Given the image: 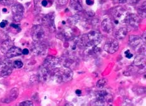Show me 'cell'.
Returning <instances> with one entry per match:
<instances>
[{"mask_svg": "<svg viewBox=\"0 0 146 106\" xmlns=\"http://www.w3.org/2000/svg\"><path fill=\"white\" fill-rule=\"evenodd\" d=\"M50 78L56 83L66 82L73 78V72L68 67H55L52 71Z\"/></svg>", "mask_w": 146, "mask_h": 106, "instance_id": "1", "label": "cell"}, {"mask_svg": "<svg viewBox=\"0 0 146 106\" xmlns=\"http://www.w3.org/2000/svg\"><path fill=\"white\" fill-rule=\"evenodd\" d=\"M0 3L3 5H8L10 2L9 1V0H0Z\"/></svg>", "mask_w": 146, "mask_h": 106, "instance_id": "29", "label": "cell"}, {"mask_svg": "<svg viewBox=\"0 0 146 106\" xmlns=\"http://www.w3.org/2000/svg\"><path fill=\"white\" fill-rule=\"evenodd\" d=\"M119 44L117 40L109 39L105 44L104 49L107 52L110 54H113L119 50Z\"/></svg>", "mask_w": 146, "mask_h": 106, "instance_id": "7", "label": "cell"}, {"mask_svg": "<svg viewBox=\"0 0 146 106\" xmlns=\"http://www.w3.org/2000/svg\"><path fill=\"white\" fill-rule=\"evenodd\" d=\"M113 25L112 20L110 18H107L102 21V29L106 33H111L113 31Z\"/></svg>", "mask_w": 146, "mask_h": 106, "instance_id": "11", "label": "cell"}, {"mask_svg": "<svg viewBox=\"0 0 146 106\" xmlns=\"http://www.w3.org/2000/svg\"><path fill=\"white\" fill-rule=\"evenodd\" d=\"M143 41L140 37L135 35H131L129 36V44L134 48H137L140 46Z\"/></svg>", "mask_w": 146, "mask_h": 106, "instance_id": "16", "label": "cell"}, {"mask_svg": "<svg viewBox=\"0 0 146 106\" xmlns=\"http://www.w3.org/2000/svg\"><path fill=\"white\" fill-rule=\"evenodd\" d=\"M42 5L44 7H45L47 5H48V1L47 0H43L42 1Z\"/></svg>", "mask_w": 146, "mask_h": 106, "instance_id": "33", "label": "cell"}, {"mask_svg": "<svg viewBox=\"0 0 146 106\" xmlns=\"http://www.w3.org/2000/svg\"><path fill=\"white\" fill-rule=\"evenodd\" d=\"M56 1L58 5H65L66 4V3L68 2V0H56Z\"/></svg>", "mask_w": 146, "mask_h": 106, "instance_id": "26", "label": "cell"}, {"mask_svg": "<svg viewBox=\"0 0 146 106\" xmlns=\"http://www.w3.org/2000/svg\"><path fill=\"white\" fill-rule=\"evenodd\" d=\"M52 69L48 67L43 64V66L41 67L39 73V78L40 80L43 81H46L50 79L51 77V73H52Z\"/></svg>", "mask_w": 146, "mask_h": 106, "instance_id": "10", "label": "cell"}, {"mask_svg": "<svg viewBox=\"0 0 146 106\" xmlns=\"http://www.w3.org/2000/svg\"><path fill=\"white\" fill-rule=\"evenodd\" d=\"M60 61L58 58L55 57H48L46 58L45 62H44V65L50 68L51 69H53L54 68H55L57 65L60 64Z\"/></svg>", "mask_w": 146, "mask_h": 106, "instance_id": "12", "label": "cell"}, {"mask_svg": "<svg viewBox=\"0 0 146 106\" xmlns=\"http://www.w3.org/2000/svg\"><path fill=\"white\" fill-rule=\"evenodd\" d=\"M6 54V57L8 58H13L20 56L22 54V51L20 48H18V47L13 46L8 50Z\"/></svg>", "mask_w": 146, "mask_h": 106, "instance_id": "13", "label": "cell"}, {"mask_svg": "<svg viewBox=\"0 0 146 106\" xmlns=\"http://www.w3.org/2000/svg\"><path fill=\"white\" fill-rule=\"evenodd\" d=\"M94 3V0H86V3L88 5H92Z\"/></svg>", "mask_w": 146, "mask_h": 106, "instance_id": "31", "label": "cell"}, {"mask_svg": "<svg viewBox=\"0 0 146 106\" xmlns=\"http://www.w3.org/2000/svg\"><path fill=\"white\" fill-rule=\"evenodd\" d=\"M144 39V42H145V33H144V37H143V38H142V39Z\"/></svg>", "mask_w": 146, "mask_h": 106, "instance_id": "37", "label": "cell"}, {"mask_svg": "<svg viewBox=\"0 0 146 106\" xmlns=\"http://www.w3.org/2000/svg\"><path fill=\"white\" fill-rule=\"evenodd\" d=\"M11 47H13V43L10 40H5L1 44V46H0V49L1 51L5 54L7 52L8 50L10 49Z\"/></svg>", "mask_w": 146, "mask_h": 106, "instance_id": "18", "label": "cell"}, {"mask_svg": "<svg viewBox=\"0 0 146 106\" xmlns=\"http://www.w3.org/2000/svg\"><path fill=\"white\" fill-rule=\"evenodd\" d=\"M42 23L45 25V26H48L49 28H54L55 29V25H54L53 21H52V17H50L48 15H45L42 19Z\"/></svg>", "mask_w": 146, "mask_h": 106, "instance_id": "19", "label": "cell"}, {"mask_svg": "<svg viewBox=\"0 0 146 106\" xmlns=\"http://www.w3.org/2000/svg\"><path fill=\"white\" fill-rule=\"evenodd\" d=\"M127 0H113V1L117 4H124Z\"/></svg>", "mask_w": 146, "mask_h": 106, "instance_id": "28", "label": "cell"}, {"mask_svg": "<svg viewBox=\"0 0 146 106\" xmlns=\"http://www.w3.org/2000/svg\"><path fill=\"white\" fill-rule=\"evenodd\" d=\"M8 22L6 21H3L1 23H0V27L2 28L5 27V26H6V24H7Z\"/></svg>", "mask_w": 146, "mask_h": 106, "instance_id": "30", "label": "cell"}, {"mask_svg": "<svg viewBox=\"0 0 146 106\" xmlns=\"http://www.w3.org/2000/svg\"><path fill=\"white\" fill-rule=\"evenodd\" d=\"M70 6L75 12H80L83 9L82 0H70Z\"/></svg>", "mask_w": 146, "mask_h": 106, "instance_id": "14", "label": "cell"}, {"mask_svg": "<svg viewBox=\"0 0 146 106\" xmlns=\"http://www.w3.org/2000/svg\"><path fill=\"white\" fill-rule=\"evenodd\" d=\"M3 11H4V12H6V11H7V9H6V8H4L3 9Z\"/></svg>", "mask_w": 146, "mask_h": 106, "instance_id": "38", "label": "cell"}, {"mask_svg": "<svg viewBox=\"0 0 146 106\" xmlns=\"http://www.w3.org/2000/svg\"><path fill=\"white\" fill-rule=\"evenodd\" d=\"M33 105V102L31 101H29L22 102L21 103H20V105H22V106H31Z\"/></svg>", "mask_w": 146, "mask_h": 106, "instance_id": "25", "label": "cell"}, {"mask_svg": "<svg viewBox=\"0 0 146 106\" xmlns=\"http://www.w3.org/2000/svg\"><path fill=\"white\" fill-rule=\"evenodd\" d=\"M11 27H13L14 28H16V29H17V28L19 27L18 25L15 24H11Z\"/></svg>", "mask_w": 146, "mask_h": 106, "instance_id": "34", "label": "cell"}, {"mask_svg": "<svg viewBox=\"0 0 146 106\" xmlns=\"http://www.w3.org/2000/svg\"><path fill=\"white\" fill-rule=\"evenodd\" d=\"M18 96V89L17 88L13 89L10 91L9 96L6 99L5 102L9 103V102L14 101L15 99H17Z\"/></svg>", "mask_w": 146, "mask_h": 106, "instance_id": "20", "label": "cell"}, {"mask_svg": "<svg viewBox=\"0 0 146 106\" xmlns=\"http://www.w3.org/2000/svg\"><path fill=\"white\" fill-rule=\"evenodd\" d=\"M111 14L112 16V19L111 20H112L113 26L118 27L123 24L126 23L128 13L123 8L121 7L114 8L112 9Z\"/></svg>", "mask_w": 146, "mask_h": 106, "instance_id": "2", "label": "cell"}, {"mask_svg": "<svg viewBox=\"0 0 146 106\" xmlns=\"http://www.w3.org/2000/svg\"><path fill=\"white\" fill-rule=\"evenodd\" d=\"M72 31L69 29V28H66V29L64 30L63 33V36L65 37V38H67V39H70L72 36Z\"/></svg>", "mask_w": 146, "mask_h": 106, "instance_id": "22", "label": "cell"}, {"mask_svg": "<svg viewBox=\"0 0 146 106\" xmlns=\"http://www.w3.org/2000/svg\"><path fill=\"white\" fill-rule=\"evenodd\" d=\"M139 22H140V20H139V18L137 15L135 14H128L125 24H128L132 28L137 29L139 26Z\"/></svg>", "mask_w": 146, "mask_h": 106, "instance_id": "9", "label": "cell"}, {"mask_svg": "<svg viewBox=\"0 0 146 106\" xmlns=\"http://www.w3.org/2000/svg\"><path fill=\"white\" fill-rule=\"evenodd\" d=\"M128 33V28L125 27H120L115 33V37L117 39L121 40L124 39Z\"/></svg>", "mask_w": 146, "mask_h": 106, "instance_id": "17", "label": "cell"}, {"mask_svg": "<svg viewBox=\"0 0 146 106\" xmlns=\"http://www.w3.org/2000/svg\"><path fill=\"white\" fill-rule=\"evenodd\" d=\"M139 14H140L142 17L145 18V3H144L143 5L141 7L138 9Z\"/></svg>", "mask_w": 146, "mask_h": 106, "instance_id": "23", "label": "cell"}, {"mask_svg": "<svg viewBox=\"0 0 146 106\" xmlns=\"http://www.w3.org/2000/svg\"><path fill=\"white\" fill-rule=\"evenodd\" d=\"M11 11L13 20L17 22L21 21L24 12L23 6L20 4H16L12 6Z\"/></svg>", "mask_w": 146, "mask_h": 106, "instance_id": "8", "label": "cell"}, {"mask_svg": "<svg viewBox=\"0 0 146 106\" xmlns=\"http://www.w3.org/2000/svg\"><path fill=\"white\" fill-rule=\"evenodd\" d=\"M145 57L142 55H139L134 59V64L136 67H137L139 71L142 69H145Z\"/></svg>", "mask_w": 146, "mask_h": 106, "instance_id": "15", "label": "cell"}, {"mask_svg": "<svg viewBox=\"0 0 146 106\" xmlns=\"http://www.w3.org/2000/svg\"><path fill=\"white\" fill-rule=\"evenodd\" d=\"M102 35L98 30H92L87 34L88 47H94L99 44L102 40Z\"/></svg>", "mask_w": 146, "mask_h": 106, "instance_id": "3", "label": "cell"}, {"mask_svg": "<svg viewBox=\"0 0 146 106\" xmlns=\"http://www.w3.org/2000/svg\"><path fill=\"white\" fill-rule=\"evenodd\" d=\"M97 101L96 105H103L108 102H110L112 101V96L111 94L108 92L107 90H102L98 91L96 93Z\"/></svg>", "mask_w": 146, "mask_h": 106, "instance_id": "4", "label": "cell"}, {"mask_svg": "<svg viewBox=\"0 0 146 106\" xmlns=\"http://www.w3.org/2000/svg\"><path fill=\"white\" fill-rule=\"evenodd\" d=\"M31 35L34 41L38 43L42 41L45 37V31L43 28L40 25H36L34 26L31 31Z\"/></svg>", "mask_w": 146, "mask_h": 106, "instance_id": "5", "label": "cell"}, {"mask_svg": "<svg viewBox=\"0 0 146 106\" xmlns=\"http://www.w3.org/2000/svg\"><path fill=\"white\" fill-rule=\"evenodd\" d=\"M12 62L9 60L3 61L0 63V74L2 76H8L10 75L13 71Z\"/></svg>", "mask_w": 146, "mask_h": 106, "instance_id": "6", "label": "cell"}, {"mask_svg": "<svg viewBox=\"0 0 146 106\" xmlns=\"http://www.w3.org/2000/svg\"><path fill=\"white\" fill-rule=\"evenodd\" d=\"M139 1V0H129V1L130 3H137Z\"/></svg>", "mask_w": 146, "mask_h": 106, "instance_id": "35", "label": "cell"}, {"mask_svg": "<svg viewBox=\"0 0 146 106\" xmlns=\"http://www.w3.org/2000/svg\"><path fill=\"white\" fill-rule=\"evenodd\" d=\"M108 80L106 79H100L97 82V87L98 88H103L105 86L107 85Z\"/></svg>", "mask_w": 146, "mask_h": 106, "instance_id": "21", "label": "cell"}, {"mask_svg": "<svg viewBox=\"0 0 146 106\" xmlns=\"http://www.w3.org/2000/svg\"><path fill=\"white\" fill-rule=\"evenodd\" d=\"M13 67H14L17 68V69H20V68H21L22 67H23V62H22L21 61L17 60V61H15L13 62Z\"/></svg>", "mask_w": 146, "mask_h": 106, "instance_id": "24", "label": "cell"}, {"mask_svg": "<svg viewBox=\"0 0 146 106\" xmlns=\"http://www.w3.org/2000/svg\"><path fill=\"white\" fill-rule=\"evenodd\" d=\"M28 53H29V50H28V49L25 48L24 49L23 51H22V54H23L25 55H27L28 54Z\"/></svg>", "mask_w": 146, "mask_h": 106, "instance_id": "32", "label": "cell"}, {"mask_svg": "<svg viewBox=\"0 0 146 106\" xmlns=\"http://www.w3.org/2000/svg\"><path fill=\"white\" fill-rule=\"evenodd\" d=\"M82 93V91L80 90H76V94H80Z\"/></svg>", "mask_w": 146, "mask_h": 106, "instance_id": "36", "label": "cell"}, {"mask_svg": "<svg viewBox=\"0 0 146 106\" xmlns=\"http://www.w3.org/2000/svg\"><path fill=\"white\" fill-rule=\"evenodd\" d=\"M125 54L126 58H128V59H131V58H132V56H133V54L130 52L129 50H127V51H126L125 52Z\"/></svg>", "mask_w": 146, "mask_h": 106, "instance_id": "27", "label": "cell"}]
</instances>
